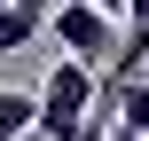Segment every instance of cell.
<instances>
[{
    "label": "cell",
    "instance_id": "obj_1",
    "mask_svg": "<svg viewBox=\"0 0 149 141\" xmlns=\"http://www.w3.org/2000/svg\"><path fill=\"white\" fill-rule=\"evenodd\" d=\"M94 102H102V71L55 55V71H47V86H39V133L47 141H79V126L94 118Z\"/></svg>",
    "mask_w": 149,
    "mask_h": 141
},
{
    "label": "cell",
    "instance_id": "obj_2",
    "mask_svg": "<svg viewBox=\"0 0 149 141\" xmlns=\"http://www.w3.org/2000/svg\"><path fill=\"white\" fill-rule=\"evenodd\" d=\"M47 31L63 39V55H71V63H94V71H110V63L126 55V39H118L110 8H94V0H63Z\"/></svg>",
    "mask_w": 149,
    "mask_h": 141
},
{
    "label": "cell",
    "instance_id": "obj_3",
    "mask_svg": "<svg viewBox=\"0 0 149 141\" xmlns=\"http://www.w3.org/2000/svg\"><path fill=\"white\" fill-rule=\"evenodd\" d=\"M55 8H63V0H8V8H0V55L31 47V31L55 24Z\"/></svg>",
    "mask_w": 149,
    "mask_h": 141
},
{
    "label": "cell",
    "instance_id": "obj_4",
    "mask_svg": "<svg viewBox=\"0 0 149 141\" xmlns=\"http://www.w3.org/2000/svg\"><path fill=\"white\" fill-rule=\"evenodd\" d=\"M24 133H39V94L0 86V141H24Z\"/></svg>",
    "mask_w": 149,
    "mask_h": 141
},
{
    "label": "cell",
    "instance_id": "obj_5",
    "mask_svg": "<svg viewBox=\"0 0 149 141\" xmlns=\"http://www.w3.org/2000/svg\"><path fill=\"white\" fill-rule=\"evenodd\" d=\"M118 126H134V133H149V78H134V86L118 94Z\"/></svg>",
    "mask_w": 149,
    "mask_h": 141
},
{
    "label": "cell",
    "instance_id": "obj_6",
    "mask_svg": "<svg viewBox=\"0 0 149 141\" xmlns=\"http://www.w3.org/2000/svg\"><path fill=\"white\" fill-rule=\"evenodd\" d=\"M110 141H149V133H134V126H118V133H110Z\"/></svg>",
    "mask_w": 149,
    "mask_h": 141
},
{
    "label": "cell",
    "instance_id": "obj_7",
    "mask_svg": "<svg viewBox=\"0 0 149 141\" xmlns=\"http://www.w3.org/2000/svg\"><path fill=\"white\" fill-rule=\"evenodd\" d=\"M94 8H110V16H118V8H126V0H94Z\"/></svg>",
    "mask_w": 149,
    "mask_h": 141
}]
</instances>
